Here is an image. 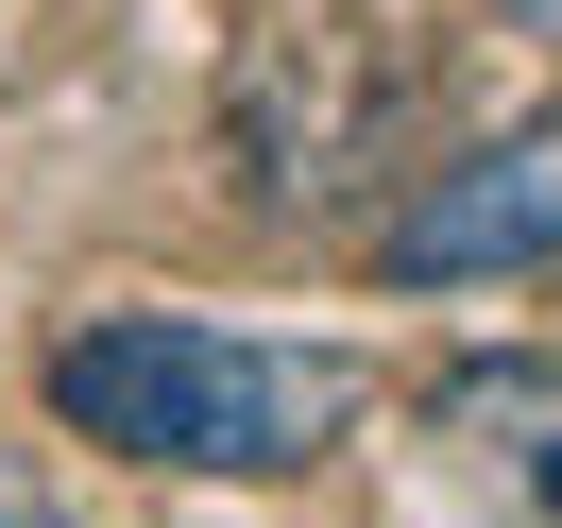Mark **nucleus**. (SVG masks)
I'll list each match as a JSON object with an SVG mask.
<instances>
[{
    "mask_svg": "<svg viewBox=\"0 0 562 528\" xmlns=\"http://www.w3.org/2000/svg\"><path fill=\"white\" fill-rule=\"evenodd\" d=\"M358 409H375V358L205 324V307H103L86 341H52V426L154 478H307Z\"/></svg>",
    "mask_w": 562,
    "mask_h": 528,
    "instance_id": "1",
    "label": "nucleus"
},
{
    "mask_svg": "<svg viewBox=\"0 0 562 528\" xmlns=\"http://www.w3.org/2000/svg\"><path fill=\"white\" fill-rule=\"evenodd\" d=\"M392 120H409V69H392L375 35H273L222 86V188H256V205H341V188L392 171Z\"/></svg>",
    "mask_w": 562,
    "mask_h": 528,
    "instance_id": "2",
    "label": "nucleus"
},
{
    "mask_svg": "<svg viewBox=\"0 0 562 528\" xmlns=\"http://www.w3.org/2000/svg\"><path fill=\"white\" fill-rule=\"evenodd\" d=\"M375 273L392 290H494V273H562V103L477 137L460 171H426L409 205L375 222Z\"/></svg>",
    "mask_w": 562,
    "mask_h": 528,
    "instance_id": "3",
    "label": "nucleus"
},
{
    "mask_svg": "<svg viewBox=\"0 0 562 528\" xmlns=\"http://www.w3.org/2000/svg\"><path fill=\"white\" fill-rule=\"evenodd\" d=\"M0 528H69V512H52V494L18 478V460H0Z\"/></svg>",
    "mask_w": 562,
    "mask_h": 528,
    "instance_id": "4",
    "label": "nucleus"
},
{
    "mask_svg": "<svg viewBox=\"0 0 562 528\" xmlns=\"http://www.w3.org/2000/svg\"><path fill=\"white\" fill-rule=\"evenodd\" d=\"M494 18H512V35H562V0H494Z\"/></svg>",
    "mask_w": 562,
    "mask_h": 528,
    "instance_id": "5",
    "label": "nucleus"
}]
</instances>
